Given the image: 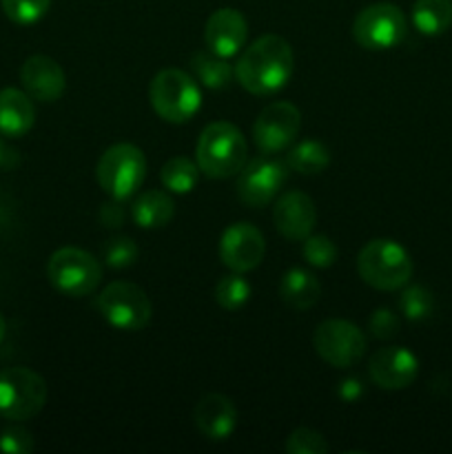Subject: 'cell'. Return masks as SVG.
Segmentation results:
<instances>
[{
	"mask_svg": "<svg viewBox=\"0 0 452 454\" xmlns=\"http://www.w3.org/2000/svg\"><path fill=\"white\" fill-rule=\"evenodd\" d=\"M295 69L292 49L282 35H261L239 58L235 78L253 96H270L286 87Z\"/></svg>",
	"mask_w": 452,
	"mask_h": 454,
	"instance_id": "1",
	"label": "cell"
},
{
	"mask_svg": "<svg viewBox=\"0 0 452 454\" xmlns=\"http://www.w3.org/2000/svg\"><path fill=\"white\" fill-rule=\"evenodd\" d=\"M195 162L199 171L213 180H224L239 173L246 162V140L242 131L224 120L208 124L195 146Z\"/></svg>",
	"mask_w": 452,
	"mask_h": 454,
	"instance_id": "2",
	"label": "cell"
},
{
	"mask_svg": "<svg viewBox=\"0 0 452 454\" xmlns=\"http://www.w3.org/2000/svg\"><path fill=\"white\" fill-rule=\"evenodd\" d=\"M357 270L377 291H399L412 278V260L394 239H372L359 251Z\"/></svg>",
	"mask_w": 452,
	"mask_h": 454,
	"instance_id": "3",
	"label": "cell"
},
{
	"mask_svg": "<svg viewBox=\"0 0 452 454\" xmlns=\"http://www.w3.org/2000/svg\"><path fill=\"white\" fill-rule=\"evenodd\" d=\"M149 100L155 114L173 124H184L202 105L198 82L182 69H162L149 87Z\"/></svg>",
	"mask_w": 452,
	"mask_h": 454,
	"instance_id": "4",
	"label": "cell"
},
{
	"mask_svg": "<svg viewBox=\"0 0 452 454\" xmlns=\"http://www.w3.org/2000/svg\"><path fill=\"white\" fill-rule=\"evenodd\" d=\"M97 184L113 200L131 198L146 177V158L136 145H113L100 155L96 167Z\"/></svg>",
	"mask_w": 452,
	"mask_h": 454,
	"instance_id": "5",
	"label": "cell"
},
{
	"mask_svg": "<svg viewBox=\"0 0 452 454\" xmlns=\"http://www.w3.org/2000/svg\"><path fill=\"white\" fill-rule=\"evenodd\" d=\"M47 402V381L31 368L0 371V417L9 421H29Z\"/></svg>",
	"mask_w": 452,
	"mask_h": 454,
	"instance_id": "6",
	"label": "cell"
},
{
	"mask_svg": "<svg viewBox=\"0 0 452 454\" xmlns=\"http://www.w3.org/2000/svg\"><path fill=\"white\" fill-rule=\"evenodd\" d=\"M49 282L69 297L91 295L102 279V266L91 253L75 247L58 248L47 264Z\"/></svg>",
	"mask_w": 452,
	"mask_h": 454,
	"instance_id": "7",
	"label": "cell"
},
{
	"mask_svg": "<svg viewBox=\"0 0 452 454\" xmlns=\"http://www.w3.org/2000/svg\"><path fill=\"white\" fill-rule=\"evenodd\" d=\"M97 310L118 331L136 333L149 326L153 306L149 295L131 282H113L97 295Z\"/></svg>",
	"mask_w": 452,
	"mask_h": 454,
	"instance_id": "8",
	"label": "cell"
},
{
	"mask_svg": "<svg viewBox=\"0 0 452 454\" xmlns=\"http://www.w3.org/2000/svg\"><path fill=\"white\" fill-rule=\"evenodd\" d=\"M406 16L393 3H375L363 7L353 22V35L359 47L370 51L393 49L406 38Z\"/></svg>",
	"mask_w": 452,
	"mask_h": 454,
	"instance_id": "9",
	"label": "cell"
},
{
	"mask_svg": "<svg viewBox=\"0 0 452 454\" xmlns=\"http://www.w3.org/2000/svg\"><path fill=\"white\" fill-rule=\"evenodd\" d=\"M313 346L335 368H350L366 355V335L346 319H326L315 328Z\"/></svg>",
	"mask_w": 452,
	"mask_h": 454,
	"instance_id": "10",
	"label": "cell"
},
{
	"mask_svg": "<svg viewBox=\"0 0 452 454\" xmlns=\"http://www.w3.org/2000/svg\"><path fill=\"white\" fill-rule=\"evenodd\" d=\"M288 176V164L282 160L270 158V153L260 155L251 160L246 167L239 171L238 177V195L244 204L253 208L266 207L273 202L275 195L284 186Z\"/></svg>",
	"mask_w": 452,
	"mask_h": 454,
	"instance_id": "11",
	"label": "cell"
},
{
	"mask_svg": "<svg viewBox=\"0 0 452 454\" xmlns=\"http://www.w3.org/2000/svg\"><path fill=\"white\" fill-rule=\"evenodd\" d=\"M301 127V114L291 102H270L260 111L253 124V137L257 149L264 153H277L295 142Z\"/></svg>",
	"mask_w": 452,
	"mask_h": 454,
	"instance_id": "12",
	"label": "cell"
},
{
	"mask_svg": "<svg viewBox=\"0 0 452 454\" xmlns=\"http://www.w3.org/2000/svg\"><path fill=\"white\" fill-rule=\"evenodd\" d=\"M264 235L248 222H235L222 233L220 260L235 273H248L257 269L264 260Z\"/></svg>",
	"mask_w": 452,
	"mask_h": 454,
	"instance_id": "13",
	"label": "cell"
},
{
	"mask_svg": "<svg viewBox=\"0 0 452 454\" xmlns=\"http://www.w3.org/2000/svg\"><path fill=\"white\" fill-rule=\"evenodd\" d=\"M368 372L372 384L384 390L408 388L419 375V359L403 346L379 348L368 359Z\"/></svg>",
	"mask_w": 452,
	"mask_h": 454,
	"instance_id": "14",
	"label": "cell"
},
{
	"mask_svg": "<svg viewBox=\"0 0 452 454\" xmlns=\"http://www.w3.org/2000/svg\"><path fill=\"white\" fill-rule=\"evenodd\" d=\"M273 222L279 235L291 242H304L315 229L317 208L315 202L301 191H288L275 202Z\"/></svg>",
	"mask_w": 452,
	"mask_h": 454,
	"instance_id": "15",
	"label": "cell"
},
{
	"mask_svg": "<svg viewBox=\"0 0 452 454\" xmlns=\"http://www.w3.org/2000/svg\"><path fill=\"white\" fill-rule=\"evenodd\" d=\"M248 35V22L238 9L222 7L208 16L207 27H204V43L208 51L220 58L238 56L239 49L244 47Z\"/></svg>",
	"mask_w": 452,
	"mask_h": 454,
	"instance_id": "16",
	"label": "cell"
},
{
	"mask_svg": "<svg viewBox=\"0 0 452 454\" xmlns=\"http://www.w3.org/2000/svg\"><path fill=\"white\" fill-rule=\"evenodd\" d=\"M20 82L34 100L56 102L65 93L66 75L53 58L31 56L20 67Z\"/></svg>",
	"mask_w": 452,
	"mask_h": 454,
	"instance_id": "17",
	"label": "cell"
},
{
	"mask_svg": "<svg viewBox=\"0 0 452 454\" xmlns=\"http://www.w3.org/2000/svg\"><path fill=\"white\" fill-rule=\"evenodd\" d=\"M195 426L211 442H224L238 428V408L224 395H204L193 411Z\"/></svg>",
	"mask_w": 452,
	"mask_h": 454,
	"instance_id": "18",
	"label": "cell"
},
{
	"mask_svg": "<svg viewBox=\"0 0 452 454\" xmlns=\"http://www.w3.org/2000/svg\"><path fill=\"white\" fill-rule=\"evenodd\" d=\"M35 109L31 96L20 89L7 87L0 91V133L7 137H20L34 127Z\"/></svg>",
	"mask_w": 452,
	"mask_h": 454,
	"instance_id": "19",
	"label": "cell"
},
{
	"mask_svg": "<svg viewBox=\"0 0 452 454\" xmlns=\"http://www.w3.org/2000/svg\"><path fill=\"white\" fill-rule=\"evenodd\" d=\"M279 295L295 310H308L317 304L322 295L317 278L304 269H291L279 282Z\"/></svg>",
	"mask_w": 452,
	"mask_h": 454,
	"instance_id": "20",
	"label": "cell"
},
{
	"mask_svg": "<svg viewBox=\"0 0 452 454\" xmlns=\"http://www.w3.org/2000/svg\"><path fill=\"white\" fill-rule=\"evenodd\" d=\"M175 215V204L162 191H144L131 207V217L140 229H162Z\"/></svg>",
	"mask_w": 452,
	"mask_h": 454,
	"instance_id": "21",
	"label": "cell"
},
{
	"mask_svg": "<svg viewBox=\"0 0 452 454\" xmlns=\"http://www.w3.org/2000/svg\"><path fill=\"white\" fill-rule=\"evenodd\" d=\"M412 22L424 35H441L452 27V0H417Z\"/></svg>",
	"mask_w": 452,
	"mask_h": 454,
	"instance_id": "22",
	"label": "cell"
},
{
	"mask_svg": "<svg viewBox=\"0 0 452 454\" xmlns=\"http://www.w3.org/2000/svg\"><path fill=\"white\" fill-rule=\"evenodd\" d=\"M288 168L301 173V176H317L331 164V151L326 145L317 140H304L292 146L286 158Z\"/></svg>",
	"mask_w": 452,
	"mask_h": 454,
	"instance_id": "23",
	"label": "cell"
},
{
	"mask_svg": "<svg viewBox=\"0 0 452 454\" xmlns=\"http://www.w3.org/2000/svg\"><path fill=\"white\" fill-rule=\"evenodd\" d=\"M198 162H193L191 158H184V155H177V158H171L168 162H164L162 171H160V180H162L164 189L177 195L191 193L195 189V184H198Z\"/></svg>",
	"mask_w": 452,
	"mask_h": 454,
	"instance_id": "24",
	"label": "cell"
},
{
	"mask_svg": "<svg viewBox=\"0 0 452 454\" xmlns=\"http://www.w3.org/2000/svg\"><path fill=\"white\" fill-rule=\"evenodd\" d=\"M191 67H193L199 82L208 89L229 87L230 78H233V69L226 62V58L215 56L211 51H195L191 58Z\"/></svg>",
	"mask_w": 452,
	"mask_h": 454,
	"instance_id": "25",
	"label": "cell"
},
{
	"mask_svg": "<svg viewBox=\"0 0 452 454\" xmlns=\"http://www.w3.org/2000/svg\"><path fill=\"white\" fill-rule=\"evenodd\" d=\"M215 300L224 310H239L251 300V284L233 270L215 284Z\"/></svg>",
	"mask_w": 452,
	"mask_h": 454,
	"instance_id": "26",
	"label": "cell"
},
{
	"mask_svg": "<svg viewBox=\"0 0 452 454\" xmlns=\"http://www.w3.org/2000/svg\"><path fill=\"white\" fill-rule=\"evenodd\" d=\"M399 309H401L403 317L410 322H421L428 319L434 310V297L428 288L424 286H410L401 293L399 297Z\"/></svg>",
	"mask_w": 452,
	"mask_h": 454,
	"instance_id": "27",
	"label": "cell"
},
{
	"mask_svg": "<svg viewBox=\"0 0 452 454\" xmlns=\"http://www.w3.org/2000/svg\"><path fill=\"white\" fill-rule=\"evenodd\" d=\"M137 244L133 242L127 235H115V238H109L102 247V260H105L106 266L111 269H129L137 262Z\"/></svg>",
	"mask_w": 452,
	"mask_h": 454,
	"instance_id": "28",
	"label": "cell"
},
{
	"mask_svg": "<svg viewBox=\"0 0 452 454\" xmlns=\"http://www.w3.org/2000/svg\"><path fill=\"white\" fill-rule=\"evenodd\" d=\"M4 16L16 25H34L51 7V0H0Z\"/></svg>",
	"mask_w": 452,
	"mask_h": 454,
	"instance_id": "29",
	"label": "cell"
},
{
	"mask_svg": "<svg viewBox=\"0 0 452 454\" xmlns=\"http://www.w3.org/2000/svg\"><path fill=\"white\" fill-rule=\"evenodd\" d=\"M304 257L315 269H328L337 262V247L326 235H313L304 239Z\"/></svg>",
	"mask_w": 452,
	"mask_h": 454,
	"instance_id": "30",
	"label": "cell"
},
{
	"mask_svg": "<svg viewBox=\"0 0 452 454\" xmlns=\"http://www.w3.org/2000/svg\"><path fill=\"white\" fill-rule=\"evenodd\" d=\"M286 452L288 454H326L328 443L317 430L297 428L288 434Z\"/></svg>",
	"mask_w": 452,
	"mask_h": 454,
	"instance_id": "31",
	"label": "cell"
},
{
	"mask_svg": "<svg viewBox=\"0 0 452 454\" xmlns=\"http://www.w3.org/2000/svg\"><path fill=\"white\" fill-rule=\"evenodd\" d=\"M0 450L7 454H29L34 450V437L25 428L13 426L0 434Z\"/></svg>",
	"mask_w": 452,
	"mask_h": 454,
	"instance_id": "32",
	"label": "cell"
},
{
	"mask_svg": "<svg viewBox=\"0 0 452 454\" xmlns=\"http://www.w3.org/2000/svg\"><path fill=\"white\" fill-rule=\"evenodd\" d=\"M372 337L377 340H393L399 333V317L388 309H377L370 315V322H368Z\"/></svg>",
	"mask_w": 452,
	"mask_h": 454,
	"instance_id": "33",
	"label": "cell"
},
{
	"mask_svg": "<svg viewBox=\"0 0 452 454\" xmlns=\"http://www.w3.org/2000/svg\"><path fill=\"white\" fill-rule=\"evenodd\" d=\"M100 222L109 229H115V226H122L124 222V208L120 204V200L111 198V202L102 204L100 207Z\"/></svg>",
	"mask_w": 452,
	"mask_h": 454,
	"instance_id": "34",
	"label": "cell"
},
{
	"mask_svg": "<svg viewBox=\"0 0 452 454\" xmlns=\"http://www.w3.org/2000/svg\"><path fill=\"white\" fill-rule=\"evenodd\" d=\"M337 395H339L341 402L355 403L363 395V386L357 377H348V380L339 381V388H337Z\"/></svg>",
	"mask_w": 452,
	"mask_h": 454,
	"instance_id": "35",
	"label": "cell"
},
{
	"mask_svg": "<svg viewBox=\"0 0 452 454\" xmlns=\"http://www.w3.org/2000/svg\"><path fill=\"white\" fill-rule=\"evenodd\" d=\"M4 335H7V322H4V317L0 315V344H3Z\"/></svg>",
	"mask_w": 452,
	"mask_h": 454,
	"instance_id": "36",
	"label": "cell"
},
{
	"mask_svg": "<svg viewBox=\"0 0 452 454\" xmlns=\"http://www.w3.org/2000/svg\"><path fill=\"white\" fill-rule=\"evenodd\" d=\"M0 155H3V153H0Z\"/></svg>",
	"mask_w": 452,
	"mask_h": 454,
	"instance_id": "37",
	"label": "cell"
}]
</instances>
